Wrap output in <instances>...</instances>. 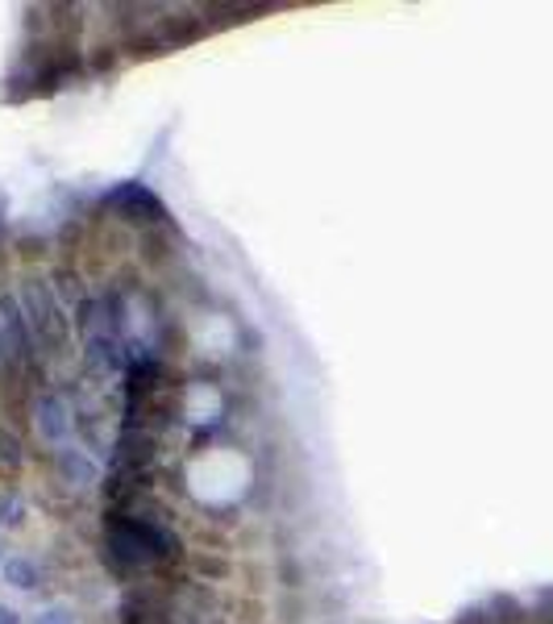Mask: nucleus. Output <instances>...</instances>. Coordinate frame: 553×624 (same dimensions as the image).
I'll list each match as a JSON object with an SVG mask.
<instances>
[{"label":"nucleus","instance_id":"1","mask_svg":"<svg viewBox=\"0 0 553 624\" xmlns=\"http://www.w3.org/2000/svg\"><path fill=\"white\" fill-rule=\"evenodd\" d=\"M9 579L18 582V587H34V579H38V570H34L30 562H9Z\"/></svg>","mask_w":553,"mask_h":624}]
</instances>
